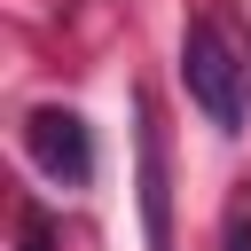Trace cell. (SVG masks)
I'll use <instances>...</instances> for the list:
<instances>
[{
    "instance_id": "6da1fadb",
    "label": "cell",
    "mask_w": 251,
    "mask_h": 251,
    "mask_svg": "<svg viewBox=\"0 0 251 251\" xmlns=\"http://www.w3.org/2000/svg\"><path fill=\"white\" fill-rule=\"evenodd\" d=\"M180 86L220 133H243V63H235L220 24H188L180 31Z\"/></svg>"
},
{
    "instance_id": "3957f363",
    "label": "cell",
    "mask_w": 251,
    "mask_h": 251,
    "mask_svg": "<svg viewBox=\"0 0 251 251\" xmlns=\"http://www.w3.org/2000/svg\"><path fill=\"white\" fill-rule=\"evenodd\" d=\"M141 212H149V251H165L173 243L165 235V141L149 126V110H141Z\"/></svg>"
},
{
    "instance_id": "277c9868",
    "label": "cell",
    "mask_w": 251,
    "mask_h": 251,
    "mask_svg": "<svg viewBox=\"0 0 251 251\" xmlns=\"http://www.w3.org/2000/svg\"><path fill=\"white\" fill-rule=\"evenodd\" d=\"M220 251H251V180L227 196V212H220Z\"/></svg>"
},
{
    "instance_id": "7a4b0ae2",
    "label": "cell",
    "mask_w": 251,
    "mask_h": 251,
    "mask_svg": "<svg viewBox=\"0 0 251 251\" xmlns=\"http://www.w3.org/2000/svg\"><path fill=\"white\" fill-rule=\"evenodd\" d=\"M24 149H31V165H39L55 188H86V180H94L86 118H78V110H63V102H47V110H31V118H24Z\"/></svg>"
}]
</instances>
